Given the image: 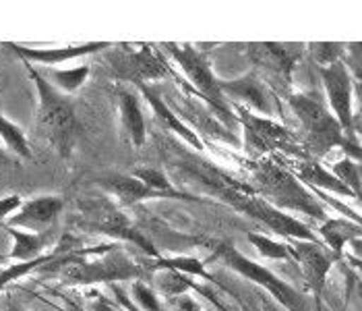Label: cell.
I'll return each instance as SVG.
<instances>
[{
	"label": "cell",
	"mask_w": 362,
	"mask_h": 311,
	"mask_svg": "<svg viewBox=\"0 0 362 311\" xmlns=\"http://www.w3.org/2000/svg\"><path fill=\"white\" fill-rule=\"evenodd\" d=\"M252 189L261 199L281 212H298L308 218L323 222L327 218L325 203L315 196L313 189L284 164H279L278 156H267L255 160L251 169Z\"/></svg>",
	"instance_id": "6da1fadb"
},
{
	"label": "cell",
	"mask_w": 362,
	"mask_h": 311,
	"mask_svg": "<svg viewBox=\"0 0 362 311\" xmlns=\"http://www.w3.org/2000/svg\"><path fill=\"white\" fill-rule=\"evenodd\" d=\"M44 270L58 272L66 284L91 286L100 283H118L127 278L141 281L147 274V266L131 259L129 255L114 245L104 249H93L89 254L71 251L64 257L48 264Z\"/></svg>",
	"instance_id": "7a4b0ae2"
},
{
	"label": "cell",
	"mask_w": 362,
	"mask_h": 311,
	"mask_svg": "<svg viewBox=\"0 0 362 311\" xmlns=\"http://www.w3.org/2000/svg\"><path fill=\"white\" fill-rule=\"evenodd\" d=\"M286 100L290 111L298 118L300 125L298 140L305 145V149L313 152L317 158H323L335 147H341L350 160L361 162L358 142L344 135L339 123L329 113V108L321 102V98H315L313 94H303V91H290Z\"/></svg>",
	"instance_id": "3957f363"
},
{
	"label": "cell",
	"mask_w": 362,
	"mask_h": 311,
	"mask_svg": "<svg viewBox=\"0 0 362 311\" xmlns=\"http://www.w3.org/2000/svg\"><path fill=\"white\" fill-rule=\"evenodd\" d=\"M23 64L37 91V123L44 129L48 142L58 152V156L69 158L75 149L77 131H79L73 100L48 84L33 64L29 62Z\"/></svg>",
	"instance_id": "277c9868"
},
{
	"label": "cell",
	"mask_w": 362,
	"mask_h": 311,
	"mask_svg": "<svg viewBox=\"0 0 362 311\" xmlns=\"http://www.w3.org/2000/svg\"><path fill=\"white\" fill-rule=\"evenodd\" d=\"M77 222L85 230L104 234L112 241L131 243V245L139 247L141 251L149 255V257H160V251L153 247L151 239L108 196L79 201V205H77Z\"/></svg>",
	"instance_id": "5b68a950"
},
{
	"label": "cell",
	"mask_w": 362,
	"mask_h": 311,
	"mask_svg": "<svg viewBox=\"0 0 362 311\" xmlns=\"http://www.w3.org/2000/svg\"><path fill=\"white\" fill-rule=\"evenodd\" d=\"M214 257L218 261H222V266L230 268L232 272H236V274L245 276L247 281H251L252 284H257L259 288H265L279 305L286 307L288 311H310L307 297L303 293H298L292 284L278 278L265 266H261V264L249 259L245 254H240L234 245L220 243Z\"/></svg>",
	"instance_id": "8992f818"
},
{
	"label": "cell",
	"mask_w": 362,
	"mask_h": 311,
	"mask_svg": "<svg viewBox=\"0 0 362 311\" xmlns=\"http://www.w3.org/2000/svg\"><path fill=\"white\" fill-rule=\"evenodd\" d=\"M164 50L172 57V60L185 71L189 84L193 85L197 94L218 113V118L222 120L223 125L232 127L236 123V116L230 111L228 100L222 96L220 87H218V79L211 71L209 60L205 58L203 52H199L193 44H174L168 42L162 44Z\"/></svg>",
	"instance_id": "52a82bcc"
},
{
	"label": "cell",
	"mask_w": 362,
	"mask_h": 311,
	"mask_svg": "<svg viewBox=\"0 0 362 311\" xmlns=\"http://www.w3.org/2000/svg\"><path fill=\"white\" fill-rule=\"evenodd\" d=\"M236 113V120L240 123L245 133V147L252 158L259 160L267 156H279V152L292 156L303 154L298 135H294L288 127L279 125L269 116L255 114L243 106H238Z\"/></svg>",
	"instance_id": "ba28073f"
},
{
	"label": "cell",
	"mask_w": 362,
	"mask_h": 311,
	"mask_svg": "<svg viewBox=\"0 0 362 311\" xmlns=\"http://www.w3.org/2000/svg\"><path fill=\"white\" fill-rule=\"evenodd\" d=\"M307 50L305 44H279V42H252L247 46V57L252 71L265 81L269 89L290 94L292 75Z\"/></svg>",
	"instance_id": "9c48e42d"
},
{
	"label": "cell",
	"mask_w": 362,
	"mask_h": 311,
	"mask_svg": "<svg viewBox=\"0 0 362 311\" xmlns=\"http://www.w3.org/2000/svg\"><path fill=\"white\" fill-rule=\"evenodd\" d=\"M122 52L116 58L114 75L122 81H133L135 85H151L156 79H166L172 69L164 55L153 44H120Z\"/></svg>",
	"instance_id": "30bf717a"
},
{
	"label": "cell",
	"mask_w": 362,
	"mask_h": 311,
	"mask_svg": "<svg viewBox=\"0 0 362 311\" xmlns=\"http://www.w3.org/2000/svg\"><path fill=\"white\" fill-rule=\"evenodd\" d=\"M323 89H325V98L329 104V113L334 114L335 120L339 123L341 131L346 137L356 140V114L352 108V96H354V84H352V75L346 69L344 60H337L329 67L319 69Z\"/></svg>",
	"instance_id": "8fae6325"
},
{
	"label": "cell",
	"mask_w": 362,
	"mask_h": 311,
	"mask_svg": "<svg viewBox=\"0 0 362 311\" xmlns=\"http://www.w3.org/2000/svg\"><path fill=\"white\" fill-rule=\"evenodd\" d=\"M243 214H247L255 222L263 225V227L272 228L274 234L286 237V239H294V241H319V237L310 230V228L300 222L298 218L281 212L278 208L269 205L265 199H261L257 193H252L243 201L240 210Z\"/></svg>",
	"instance_id": "7c38bea8"
},
{
	"label": "cell",
	"mask_w": 362,
	"mask_h": 311,
	"mask_svg": "<svg viewBox=\"0 0 362 311\" xmlns=\"http://www.w3.org/2000/svg\"><path fill=\"white\" fill-rule=\"evenodd\" d=\"M292 257L298 264L310 293L319 297L323 293L327 274L334 266L335 255L321 241H296L292 245Z\"/></svg>",
	"instance_id": "4fadbf2b"
},
{
	"label": "cell",
	"mask_w": 362,
	"mask_h": 311,
	"mask_svg": "<svg viewBox=\"0 0 362 311\" xmlns=\"http://www.w3.org/2000/svg\"><path fill=\"white\" fill-rule=\"evenodd\" d=\"M8 50H13L23 62L40 64L44 69L56 67L60 62H71L77 58L91 57L102 50H108L114 46L112 42H85V44H71V46H56V48H31V46H19V44H4Z\"/></svg>",
	"instance_id": "5bb4252c"
},
{
	"label": "cell",
	"mask_w": 362,
	"mask_h": 311,
	"mask_svg": "<svg viewBox=\"0 0 362 311\" xmlns=\"http://www.w3.org/2000/svg\"><path fill=\"white\" fill-rule=\"evenodd\" d=\"M218 87H220L226 100L232 98L234 102H238V106L249 108L255 114L261 113V116H269L276 111V106L272 104L269 87L255 71H249L243 77H236L232 81H220L218 79Z\"/></svg>",
	"instance_id": "9a60e30c"
},
{
	"label": "cell",
	"mask_w": 362,
	"mask_h": 311,
	"mask_svg": "<svg viewBox=\"0 0 362 311\" xmlns=\"http://www.w3.org/2000/svg\"><path fill=\"white\" fill-rule=\"evenodd\" d=\"M62 210L64 201L58 196L33 198L19 205V210L8 218L6 227L21 228L29 232H50L56 227Z\"/></svg>",
	"instance_id": "2e32d148"
},
{
	"label": "cell",
	"mask_w": 362,
	"mask_h": 311,
	"mask_svg": "<svg viewBox=\"0 0 362 311\" xmlns=\"http://www.w3.org/2000/svg\"><path fill=\"white\" fill-rule=\"evenodd\" d=\"M95 185L108 196L116 199L118 205H137L149 199H164L158 191L149 189L143 181H139L133 174H122V172H110L98 176Z\"/></svg>",
	"instance_id": "e0dca14e"
},
{
	"label": "cell",
	"mask_w": 362,
	"mask_h": 311,
	"mask_svg": "<svg viewBox=\"0 0 362 311\" xmlns=\"http://www.w3.org/2000/svg\"><path fill=\"white\" fill-rule=\"evenodd\" d=\"M139 87V91L143 94V98L147 100V104L151 106V111L156 114V118L170 129L176 137H180L182 142L187 143V145H191L193 149H199V152H203V140L197 135L195 131L182 120V118H178L176 113L170 108L166 104V100H162V96L158 94V89L153 87V85H137Z\"/></svg>",
	"instance_id": "ac0fdd59"
},
{
	"label": "cell",
	"mask_w": 362,
	"mask_h": 311,
	"mask_svg": "<svg viewBox=\"0 0 362 311\" xmlns=\"http://www.w3.org/2000/svg\"><path fill=\"white\" fill-rule=\"evenodd\" d=\"M288 169L292 170L308 189H319V191H329L337 198H354L358 199L344 183H339L334 176V172L329 169H325L321 162L317 160H307V158H296Z\"/></svg>",
	"instance_id": "d6986e66"
},
{
	"label": "cell",
	"mask_w": 362,
	"mask_h": 311,
	"mask_svg": "<svg viewBox=\"0 0 362 311\" xmlns=\"http://www.w3.org/2000/svg\"><path fill=\"white\" fill-rule=\"evenodd\" d=\"M116 96H118L122 133L127 135V140L133 143L135 147H143L145 140H147V125H145V116H143V111H141L139 96L129 87H118Z\"/></svg>",
	"instance_id": "ffe728a7"
},
{
	"label": "cell",
	"mask_w": 362,
	"mask_h": 311,
	"mask_svg": "<svg viewBox=\"0 0 362 311\" xmlns=\"http://www.w3.org/2000/svg\"><path fill=\"white\" fill-rule=\"evenodd\" d=\"M319 237L335 257H341L346 245L361 239V222H348V218H325L319 227Z\"/></svg>",
	"instance_id": "44dd1931"
},
{
	"label": "cell",
	"mask_w": 362,
	"mask_h": 311,
	"mask_svg": "<svg viewBox=\"0 0 362 311\" xmlns=\"http://www.w3.org/2000/svg\"><path fill=\"white\" fill-rule=\"evenodd\" d=\"M4 228L13 239V247L8 254L11 261H29V259L42 257L46 247L50 245V232H29V230L13 227Z\"/></svg>",
	"instance_id": "7402d4cb"
},
{
	"label": "cell",
	"mask_w": 362,
	"mask_h": 311,
	"mask_svg": "<svg viewBox=\"0 0 362 311\" xmlns=\"http://www.w3.org/2000/svg\"><path fill=\"white\" fill-rule=\"evenodd\" d=\"M69 243H71L69 239H62V241L58 243V247H56L54 251H50V254H44L42 257L29 259V261H13V266L4 268V270L0 272V290H2L4 286H8L11 283L19 281V278H25L31 272H42L48 264H52L56 259L64 257L66 254H71L73 247H71Z\"/></svg>",
	"instance_id": "603a6c76"
},
{
	"label": "cell",
	"mask_w": 362,
	"mask_h": 311,
	"mask_svg": "<svg viewBox=\"0 0 362 311\" xmlns=\"http://www.w3.org/2000/svg\"><path fill=\"white\" fill-rule=\"evenodd\" d=\"M89 71H91L89 64H81V67H73V69H56V67H50V69H46V73H42V71L40 73L60 94L71 96L79 87H83L87 77H89Z\"/></svg>",
	"instance_id": "cb8c5ba5"
},
{
	"label": "cell",
	"mask_w": 362,
	"mask_h": 311,
	"mask_svg": "<svg viewBox=\"0 0 362 311\" xmlns=\"http://www.w3.org/2000/svg\"><path fill=\"white\" fill-rule=\"evenodd\" d=\"M162 268H172L178 270L187 276H201V278H209L207 270H205V261L199 257H189V255H178V257H151V261L147 264V272L153 274Z\"/></svg>",
	"instance_id": "d4e9b609"
},
{
	"label": "cell",
	"mask_w": 362,
	"mask_h": 311,
	"mask_svg": "<svg viewBox=\"0 0 362 311\" xmlns=\"http://www.w3.org/2000/svg\"><path fill=\"white\" fill-rule=\"evenodd\" d=\"M153 276H156V286H158V290H160L164 297H168V299H174V297H178V295H185V293H189V290H195L197 286L187 274H182V272H178V270H172V268H162V270L153 272Z\"/></svg>",
	"instance_id": "484cf974"
},
{
	"label": "cell",
	"mask_w": 362,
	"mask_h": 311,
	"mask_svg": "<svg viewBox=\"0 0 362 311\" xmlns=\"http://www.w3.org/2000/svg\"><path fill=\"white\" fill-rule=\"evenodd\" d=\"M0 140L6 145L8 152L17 154L19 158H31V147H29L28 137L25 133L21 131V127L13 120H8L4 114L0 113Z\"/></svg>",
	"instance_id": "4316f807"
},
{
	"label": "cell",
	"mask_w": 362,
	"mask_h": 311,
	"mask_svg": "<svg viewBox=\"0 0 362 311\" xmlns=\"http://www.w3.org/2000/svg\"><path fill=\"white\" fill-rule=\"evenodd\" d=\"M247 239L251 241V245L267 259H284V261H294L292 257V245L284 243V241H276L272 237H265L261 232H249Z\"/></svg>",
	"instance_id": "83f0119b"
},
{
	"label": "cell",
	"mask_w": 362,
	"mask_h": 311,
	"mask_svg": "<svg viewBox=\"0 0 362 311\" xmlns=\"http://www.w3.org/2000/svg\"><path fill=\"white\" fill-rule=\"evenodd\" d=\"M332 172H334L335 179L339 183H344L356 198L361 196V164L358 162H354L350 158H344V160L335 162L332 166Z\"/></svg>",
	"instance_id": "f1b7e54d"
},
{
	"label": "cell",
	"mask_w": 362,
	"mask_h": 311,
	"mask_svg": "<svg viewBox=\"0 0 362 311\" xmlns=\"http://www.w3.org/2000/svg\"><path fill=\"white\" fill-rule=\"evenodd\" d=\"M344 44H337V42H315L308 46L313 60L317 64V69H323V67H329L337 60H341L344 57Z\"/></svg>",
	"instance_id": "f546056e"
},
{
	"label": "cell",
	"mask_w": 362,
	"mask_h": 311,
	"mask_svg": "<svg viewBox=\"0 0 362 311\" xmlns=\"http://www.w3.org/2000/svg\"><path fill=\"white\" fill-rule=\"evenodd\" d=\"M131 299L135 301V305L139 307L141 311H166L158 293L147 286L143 281H135L133 283V288H131Z\"/></svg>",
	"instance_id": "4dcf8cb0"
},
{
	"label": "cell",
	"mask_w": 362,
	"mask_h": 311,
	"mask_svg": "<svg viewBox=\"0 0 362 311\" xmlns=\"http://www.w3.org/2000/svg\"><path fill=\"white\" fill-rule=\"evenodd\" d=\"M21 203H23L21 196H6V198H0V227H6L8 218L19 210Z\"/></svg>",
	"instance_id": "1f68e13d"
},
{
	"label": "cell",
	"mask_w": 362,
	"mask_h": 311,
	"mask_svg": "<svg viewBox=\"0 0 362 311\" xmlns=\"http://www.w3.org/2000/svg\"><path fill=\"white\" fill-rule=\"evenodd\" d=\"M170 303H172V307H174L176 311H203L201 310V305L197 303L195 299H193L189 293H185V295H178V297L170 299Z\"/></svg>",
	"instance_id": "d6a6232c"
},
{
	"label": "cell",
	"mask_w": 362,
	"mask_h": 311,
	"mask_svg": "<svg viewBox=\"0 0 362 311\" xmlns=\"http://www.w3.org/2000/svg\"><path fill=\"white\" fill-rule=\"evenodd\" d=\"M93 307H95V311H118L116 307H114V305H112V303H108L106 299H100V301H95V305H93Z\"/></svg>",
	"instance_id": "836d02e7"
},
{
	"label": "cell",
	"mask_w": 362,
	"mask_h": 311,
	"mask_svg": "<svg viewBox=\"0 0 362 311\" xmlns=\"http://www.w3.org/2000/svg\"><path fill=\"white\" fill-rule=\"evenodd\" d=\"M2 311H25L19 303H15V301H6V305H4V310Z\"/></svg>",
	"instance_id": "e575fe53"
},
{
	"label": "cell",
	"mask_w": 362,
	"mask_h": 311,
	"mask_svg": "<svg viewBox=\"0 0 362 311\" xmlns=\"http://www.w3.org/2000/svg\"><path fill=\"white\" fill-rule=\"evenodd\" d=\"M64 311H83V307L77 303V301H66V307Z\"/></svg>",
	"instance_id": "d590c367"
},
{
	"label": "cell",
	"mask_w": 362,
	"mask_h": 311,
	"mask_svg": "<svg viewBox=\"0 0 362 311\" xmlns=\"http://www.w3.org/2000/svg\"><path fill=\"white\" fill-rule=\"evenodd\" d=\"M8 164V156H6V152L0 147V166H6Z\"/></svg>",
	"instance_id": "8d00e7d4"
}]
</instances>
